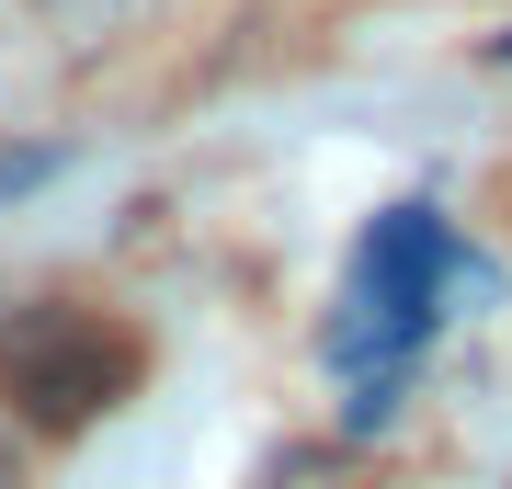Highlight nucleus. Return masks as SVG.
<instances>
[{
  "instance_id": "nucleus-1",
  "label": "nucleus",
  "mask_w": 512,
  "mask_h": 489,
  "mask_svg": "<svg viewBox=\"0 0 512 489\" xmlns=\"http://www.w3.org/2000/svg\"><path fill=\"white\" fill-rule=\"evenodd\" d=\"M444 262H456V228L433 205H387L353 251V285L330 308V364L342 376H399L433 330V296H444Z\"/></svg>"
},
{
  "instance_id": "nucleus-2",
  "label": "nucleus",
  "mask_w": 512,
  "mask_h": 489,
  "mask_svg": "<svg viewBox=\"0 0 512 489\" xmlns=\"http://www.w3.org/2000/svg\"><path fill=\"white\" fill-rule=\"evenodd\" d=\"M126 376H137V353L114 342L103 319H80V308L23 319V330H12V353H0V387L23 399V421H92Z\"/></svg>"
},
{
  "instance_id": "nucleus-3",
  "label": "nucleus",
  "mask_w": 512,
  "mask_h": 489,
  "mask_svg": "<svg viewBox=\"0 0 512 489\" xmlns=\"http://www.w3.org/2000/svg\"><path fill=\"white\" fill-rule=\"evenodd\" d=\"M57 171H69V148H57V137H0V205H23V194H46Z\"/></svg>"
}]
</instances>
